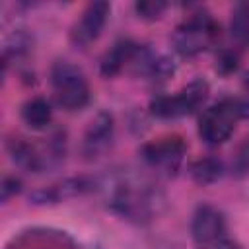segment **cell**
<instances>
[{
  "label": "cell",
  "instance_id": "cell-1",
  "mask_svg": "<svg viewBox=\"0 0 249 249\" xmlns=\"http://www.w3.org/2000/svg\"><path fill=\"white\" fill-rule=\"evenodd\" d=\"M161 202L163 196L156 187L132 177L115 181L107 196V206L117 216L134 224L150 222L158 214Z\"/></svg>",
  "mask_w": 249,
  "mask_h": 249
},
{
  "label": "cell",
  "instance_id": "cell-2",
  "mask_svg": "<svg viewBox=\"0 0 249 249\" xmlns=\"http://www.w3.org/2000/svg\"><path fill=\"white\" fill-rule=\"evenodd\" d=\"M249 117V101L243 97H226L210 105L198 119V136L208 146H220L233 134L237 123Z\"/></svg>",
  "mask_w": 249,
  "mask_h": 249
},
{
  "label": "cell",
  "instance_id": "cell-3",
  "mask_svg": "<svg viewBox=\"0 0 249 249\" xmlns=\"http://www.w3.org/2000/svg\"><path fill=\"white\" fill-rule=\"evenodd\" d=\"M220 23L206 10H196L175 27L171 43L181 56H196L212 49L220 41Z\"/></svg>",
  "mask_w": 249,
  "mask_h": 249
},
{
  "label": "cell",
  "instance_id": "cell-4",
  "mask_svg": "<svg viewBox=\"0 0 249 249\" xmlns=\"http://www.w3.org/2000/svg\"><path fill=\"white\" fill-rule=\"evenodd\" d=\"M10 160L23 171L43 173L62 163L66 154V138L62 132L53 134L43 146L29 142L27 138H12L6 144Z\"/></svg>",
  "mask_w": 249,
  "mask_h": 249
},
{
  "label": "cell",
  "instance_id": "cell-5",
  "mask_svg": "<svg viewBox=\"0 0 249 249\" xmlns=\"http://www.w3.org/2000/svg\"><path fill=\"white\" fill-rule=\"evenodd\" d=\"M51 89L54 103L64 111H80L91 97L84 70L68 60H56L51 66Z\"/></svg>",
  "mask_w": 249,
  "mask_h": 249
},
{
  "label": "cell",
  "instance_id": "cell-6",
  "mask_svg": "<svg viewBox=\"0 0 249 249\" xmlns=\"http://www.w3.org/2000/svg\"><path fill=\"white\" fill-rule=\"evenodd\" d=\"M210 86L206 80L196 78L175 93L156 95L150 101V113L158 119H179L198 111L208 99Z\"/></svg>",
  "mask_w": 249,
  "mask_h": 249
},
{
  "label": "cell",
  "instance_id": "cell-7",
  "mask_svg": "<svg viewBox=\"0 0 249 249\" xmlns=\"http://www.w3.org/2000/svg\"><path fill=\"white\" fill-rule=\"evenodd\" d=\"M185 154H187V144L179 134L160 136L156 140L146 142L140 148L142 161L150 169H154L165 177H171L181 169Z\"/></svg>",
  "mask_w": 249,
  "mask_h": 249
},
{
  "label": "cell",
  "instance_id": "cell-8",
  "mask_svg": "<svg viewBox=\"0 0 249 249\" xmlns=\"http://www.w3.org/2000/svg\"><path fill=\"white\" fill-rule=\"evenodd\" d=\"M191 237L196 247L210 249L216 247L226 237V218L224 212L212 204H198L191 218Z\"/></svg>",
  "mask_w": 249,
  "mask_h": 249
},
{
  "label": "cell",
  "instance_id": "cell-9",
  "mask_svg": "<svg viewBox=\"0 0 249 249\" xmlns=\"http://www.w3.org/2000/svg\"><path fill=\"white\" fill-rule=\"evenodd\" d=\"M111 14V4L97 0V2H89L80 18L74 21L72 29H70V41L74 47L78 49H86L91 43H95L99 39V35L103 33V27L109 19Z\"/></svg>",
  "mask_w": 249,
  "mask_h": 249
},
{
  "label": "cell",
  "instance_id": "cell-10",
  "mask_svg": "<svg viewBox=\"0 0 249 249\" xmlns=\"http://www.w3.org/2000/svg\"><path fill=\"white\" fill-rule=\"evenodd\" d=\"M113 138H115L113 115L107 111H101L95 119H91L89 126L84 134L82 154L86 156V160H97L111 148Z\"/></svg>",
  "mask_w": 249,
  "mask_h": 249
},
{
  "label": "cell",
  "instance_id": "cell-11",
  "mask_svg": "<svg viewBox=\"0 0 249 249\" xmlns=\"http://www.w3.org/2000/svg\"><path fill=\"white\" fill-rule=\"evenodd\" d=\"M97 185L95 179L91 177H68L60 183H54L51 187H45L41 191H35L33 193V200L37 204H53V202H60V200H66V198H74V196H80V195H86L89 191H93Z\"/></svg>",
  "mask_w": 249,
  "mask_h": 249
},
{
  "label": "cell",
  "instance_id": "cell-12",
  "mask_svg": "<svg viewBox=\"0 0 249 249\" xmlns=\"http://www.w3.org/2000/svg\"><path fill=\"white\" fill-rule=\"evenodd\" d=\"M138 43H134L132 39H119L101 58V74L105 78H113L117 74H121L126 66H130L136 51H138Z\"/></svg>",
  "mask_w": 249,
  "mask_h": 249
},
{
  "label": "cell",
  "instance_id": "cell-13",
  "mask_svg": "<svg viewBox=\"0 0 249 249\" xmlns=\"http://www.w3.org/2000/svg\"><path fill=\"white\" fill-rule=\"evenodd\" d=\"M21 121L31 130H43L53 123V107L49 99L37 95L21 105Z\"/></svg>",
  "mask_w": 249,
  "mask_h": 249
},
{
  "label": "cell",
  "instance_id": "cell-14",
  "mask_svg": "<svg viewBox=\"0 0 249 249\" xmlns=\"http://www.w3.org/2000/svg\"><path fill=\"white\" fill-rule=\"evenodd\" d=\"M189 175L200 187L214 185L224 175V163L218 158H210V156L208 158H200V160H196V161L191 163Z\"/></svg>",
  "mask_w": 249,
  "mask_h": 249
},
{
  "label": "cell",
  "instance_id": "cell-15",
  "mask_svg": "<svg viewBox=\"0 0 249 249\" xmlns=\"http://www.w3.org/2000/svg\"><path fill=\"white\" fill-rule=\"evenodd\" d=\"M230 35L235 45L249 47V2H237L231 10Z\"/></svg>",
  "mask_w": 249,
  "mask_h": 249
},
{
  "label": "cell",
  "instance_id": "cell-16",
  "mask_svg": "<svg viewBox=\"0 0 249 249\" xmlns=\"http://www.w3.org/2000/svg\"><path fill=\"white\" fill-rule=\"evenodd\" d=\"M231 173L235 177H245L249 175V136L237 146L233 160H231Z\"/></svg>",
  "mask_w": 249,
  "mask_h": 249
},
{
  "label": "cell",
  "instance_id": "cell-17",
  "mask_svg": "<svg viewBox=\"0 0 249 249\" xmlns=\"http://www.w3.org/2000/svg\"><path fill=\"white\" fill-rule=\"evenodd\" d=\"M165 8H167V4L160 2V0H146V2H136L134 4V10H136L138 18L148 19V21L158 19L165 12Z\"/></svg>",
  "mask_w": 249,
  "mask_h": 249
},
{
  "label": "cell",
  "instance_id": "cell-18",
  "mask_svg": "<svg viewBox=\"0 0 249 249\" xmlns=\"http://www.w3.org/2000/svg\"><path fill=\"white\" fill-rule=\"evenodd\" d=\"M19 191H21V181H19L18 177L6 175V177L2 179V185H0V198H2V202H6L8 198L16 196Z\"/></svg>",
  "mask_w": 249,
  "mask_h": 249
},
{
  "label": "cell",
  "instance_id": "cell-19",
  "mask_svg": "<svg viewBox=\"0 0 249 249\" xmlns=\"http://www.w3.org/2000/svg\"><path fill=\"white\" fill-rule=\"evenodd\" d=\"M237 62H239L237 53H233V51H222L220 56H218L216 68H218L222 74H230V72H233V70L237 68Z\"/></svg>",
  "mask_w": 249,
  "mask_h": 249
},
{
  "label": "cell",
  "instance_id": "cell-20",
  "mask_svg": "<svg viewBox=\"0 0 249 249\" xmlns=\"http://www.w3.org/2000/svg\"><path fill=\"white\" fill-rule=\"evenodd\" d=\"M214 249H243L235 239H231V237H224Z\"/></svg>",
  "mask_w": 249,
  "mask_h": 249
}]
</instances>
